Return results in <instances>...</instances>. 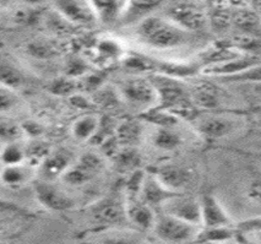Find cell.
Masks as SVG:
<instances>
[{
    "mask_svg": "<svg viewBox=\"0 0 261 244\" xmlns=\"http://www.w3.org/2000/svg\"><path fill=\"white\" fill-rule=\"evenodd\" d=\"M136 37L156 50H174L189 42L190 32L185 31L169 17L148 15L136 27Z\"/></svg>",
    "mask_w": 261,
    "mask_h": 244,
    "instance_id": "cell-1",
    "label": "cell"
},
{
    "mask_svg": "<svg viewBox=\"0 0 261 244\" xmlns=\"http://www.w3.org/2000/svg\"><path fill=\"white\" fill-rule=\"evenodd\" d=\"M119 94L130 107L142 112L159 106V94L150 79H126L120 84Z\"/></svg>",
    "mask_w": 261,
    "mask_h": 244,
    "instance_id": "cell-2",
    "label": "cell"
},
{
    "mask_svg": "<svg viewBox=\"0 0 261 244\" xmlns=\"http://www.w3.org/2000/svg\"><path fill=\"white\" fill-rule=\"evenodd\" d=\"M153 232L163 242L184 243L195 240L200 226L189 224L168 213H157L153 225Z\"/></svg>",
    "mask_w": 261,
    "mask_h": 244,
    "instance_id": "cell-3",
    "label": "cell"
},
{
    "mask_svg": "<svg viewBox=\"0 0 261 244\" xmlns=\"http://www.w3.org/2000/svg\"><path fill=\"white\" fill-rule=\"evenodd\" d=\"M105 168V161L96 152H85L76 163H72L64 173L62 179L65 184L71 187H81L89 183Z\"/></svg>",
    "mask_w": 261,
    "mask_h": 244,
    "instance_id": "cell-4",
    "label": "cell"
},
{
    "mask_svg": "<svg viewBox=\"0 0 261 244\" xmlns=\"http://www.w3.org/2000/svg\"><path fill=\"white\" fill-rule=\"evenodd\" d=\"M160 212L168 213L201 227V205H200V199L196 198L187 197L179 193L172 195L161 205Z\"/></svg>",
    "mask_w": 261,
    "mask_h": 244,
    "instance_id": "cell-5",
    "label": "cell"
},
{
    "mask_svg": "<svg viewBox=\"0 0 261 244\" xmlns=\"http://www.w3.org/2000/svg\"><path fill=\"white\" fill-rule=\"evenodd\" d=\"M33 193L42 206L50 211H66L74 206V200L65 191L59 189L50 181L36 179L32 183Z\"/></svg>",
    "mask_w": 261,
    "mask_h": 244,
    "instance_id": "cell-6",
    "label": "cell"
},
{
    "mask_svg": "<svg viewBox=\"0 0 261 244\" xmlns=\"http://www.w3.org/2000/svg\"><path fill=\"white\" fill-rule=\"evenodd\" d=\"M53 5L71 25L92 26L98 21L90 0H53Z\"/></svg>",
    "mask_w": 261,
    "mask_h": 244,
    "instance_id": "cell-7",
    "label": "cell"
},
{
    "mask_svg": "<svg viewBox=\"0 0 261 244\" xmlns=\"http://www.w3.org/2000/svg\"><path fill=\"white\" fill-rule=\"evenodd\" d=\"M167 17L188 32L200 31L207 25V15L198 5L183 2L169 8Z\"/></svg>",
    "mask_w": 261,
    "mask_h": 244,
    "instance_id": "cell-8",
    "label": "cell"
},
{
    "mask_svg": "<svg viewBox=\"0 0 261 244\" xmlns=\"http://www.w3.org/2000/svg\"><path fill=\"white\" fill-rule=\"evenodd\" d=\"M238 127V123L234 118L227 117V115H207L200 119L196 124V129L206 139H221L226 138L232 134Z\"/></svg>",
    "mask_w": 261,
    "mask_h": 244,
    "instance_id": "cell-9",
    "label": "cell"
},
{
    "mask_svg": "<svg viewBox=\"0 0 261 244\" xmlns=\"http://www.w3.org/2000/svg\"><path fill=\"white\" fill-rule=\"evenodd\" d=\"M256 64H259V60H257L256 58L253 56H245V54H243L241 57L233 58V59L226 60V62L204 66V68H202V74L222 80V79L239 74V72L256 65Z\"/></svg>",
    "mask_w": 261,
    "mask_h": 244,
    "instance_id": "cell-10",
    "label": "cell"
},
{
    "mask_svg": "<svg viewBox=\"0 0 261 244\" xmlns=\"http://www.w3.org/2000/svg\"><path fill=\"white\" fill-rule=\"evenodd\" d=\"M126 219L141 231H150L153 228L157 213L153 207L144 203L140 198L132 197L125 204Z\"/></svg>",
    "mask_w": 261,
    "mask_h": 244,
    "instance_id": "cell-11",
    "label": "cell"
},
{
    "mask_svg": "<svg viewBox=\"0 0 261 244\" xmlns=\"http://www.w3.org/2000/svg\"><path fill=\"white\" fill-rule=\"evenodd\" d=\"M72 164V154L70 151L60 150L50 151L49 155L44 158L43 162L38 167L42 179L45 181H56L58 178H62L64 173L68 170L69 167Z\"/></svg>",
    "mask_w": 261,
    "mask_h": 244,
    "instance_id": "cell-12",
    "label": "cell"
},
{
    "mask_svg": "<svg viewBox=\"0 0 261 244\" xmlns=\"http://www.w3.org/2000/svg\"><path fill=\"white\" fill-rule=\"evenodd\" d=\"M174 194H177V191L167 188L156 175H147L142 182L139 198L153 209H160L161 205Z\"/></svg>",
    "mask_w": 261,
    "mask_h": 244,
    "instance_id": "cell-13",
    "label": "cell"
},
{
    "mask_svg": "<svg viewBox=\"0 0 261 244\" xmlns=\"http://www.w3.org/2000/svg\"><path fill=\"white\" fill-rule=\"evenodd\" d=\"M200 205H201V227L230 226L229 216L214 195H204L200 199Z\"/></svg>",
    "mask_w": 261,
    "mask_h": 244,
    "instance_id": "cell-14",
    "label": "cell"
},
{
    "mask_svg": "<svg viewBox=\"0 0 261 244\" xmlns=\"http://www.w3.org/2000/svg\"><path fill=\"white\" fill-rule=\"evenodd\" d=\"M99 22L112 25L125 16L130 0H90Z\"/></svg>",
    "mask_w": 261,
    "mask_h": 244,
    "instance_id": "cell-15",
    "label": "cell"
},
{
    "mask_svg": "<svg viewBox=\"0 0 261 244\" xmlns=\"http://www.w3.org/2000/svg\"><path fill=\"white\" fill-rule=\"evenodd\" d=\"M161 182L173 191H177L184 189L187 185L190 184L193 181V175L187 167L180 166V164L168 163L161 166L157 172L154 173Z\"/></svg>",
    "mask_w": 261,
    "mask_h": 244,
    "instance_id": "cell-16",
    "label": "cell"
},
{
    "mask_svg": "<svg viewBox=\"0 0 261 244\" xmlns=\"http://www.w3.org/2000/svg\"><path fill=\"white\" fill-rule=\"evenodd\" d=\"M92 216L98 224L115 225L126 218L125 205L114 200H106L96 205L92 210Z\"/></svg>",
    "mask_w": 261,
    "mask_h": 244,
    "instance_id": "cell-17",
    "label": "cell"
},
{
    "mask_svg": "<svg viewBox=\"0 0 261 244\" xmlns=\"http://www.w3.org/2000/svg\"><path fill=\"white\" fill-rule=\"evenodd\" d=\"M32 168L29 163L4 166L0 170V182L7 187L16 188L26 184L32 177Z\"/></svg>",
    "mask_w": 261,
    "mask_h": 244,
    "instance_id": "cell-18",
    "label": "cell"
},
{
    "mask_svg": "<svg viewBox=\"0 0 261 244\" xmlns=\"http://www.w3.org/2000/svg\"><path fill=\"white\" fill-rule=\"evenodd\" d=\"M194 105L198 108L214 109L220 106V93L215 86L208 82L199 84L190 93Z\"/></svg>",
    "mask_w": 261,
    "mask_h": 244,
    "instance_id": "cell-19",
    "label": "cell"
},
{
    "mask_svg": "<svg viewBox=\"0 0 261 244\" xmlns=\"http://www.w3.org/2000/svg\"><path fill=\"white\" fill-rule=\"evenodd\" d=\"M232 25L241 31L256 32L261 27V17L253 8H239L233 11Z\"/></svg>",
    "mask_w": 261,
    "mask_h": 244,
    "instance_id": "cell-20",
    "label": "cell"
},
{
    "mask_svg": "<svg viewBox=\"0 0 261 244\" xmlns=\"http://www.w3.org/2000/svg\"><path fill=\"white\" fill-rule=\"evenodd\" d=\"M99 120L101 119L97 118L96 115L91 114L79 118L72 124V136L79 140V141H89V140H92L95 134L97 133V130H98Z\"/></svg>",
    "mask_w": 261,
    "mask_h": 244,
    "instance_id": "cell-21",
    "label": "cell"
},
{
    "mask_svg": "<svg viewBox=\"0 0 261 244\" xmlns=\"http://www.w3.org/2000/svg\"><path fill=\"white\" fill-rule=\"evenodd\" d=\"M173 127H161L154 133L152 142L161 150H174L180 146L181 138L177 132L172 129Z\"/></svg>",
    "mask_w": 261,
    "mask_h": 244,
    "instance_id": "cell-22",
    "label": "cell"
},
{
    "mask_svg": "<svg viewBox=\"0 0 261 244\" xmlns=\"http://www.w3.org/2000/svg\"><path fill=\"white\" fill-rule=\"evenodd\" d=\"M0 161L4 166H13L26 162V148L20 141L4 144L0 149Z\"/></svg>",
    "mask_w": 261,
    "mask_h": 244,
    "instance_id": "cell-23",
    "label": "cell"
},
{
    "mask_svg": "<svg viewBox=\"0 0 261 244\" xmlns=\"http://www.w3.org/2000/svg\"><path fill=\"white\" fill-rule=\"evenodd\" d=\"M233 11H230L226 4H216L211 8V13L207 16V21H210L211 26L216 31H224L232 26Z\"/></svg>",
    "mask_w": 261,
    "mask_h": 244,
    "instance_id": "cell-24",
    "label": "cell"
},
{
    "mask_svg": "<svg viewBox=\"0 0 261 244\" xmlns=\"http://www.w3.org/2000/svg\"><path fill=\"white\" fill-rule=\"evenodd\" d=\"M234 232L232 231L230 226L223 227H200L196 242H224L233 237Z\"/></svg>",
    "mask_w": 261,
    "mask_h": 244,
    "instance_id": "cell-25",
    "label": "cell"
},
{
    "mask_svg": "<svg viewBox=\"0 0 261 244\" xmlns=\"http://www.w3.org/2000/svg\"><path fill=\"white\" fill-rule=\"evenodd\" d=\"M50 151L49 145L39 140H35L26 146V163H29L33 168L39 167Z\"/></svg>",
    "mask_w": 261,
    "mask_h": 244,
    "instance_id": "cell-26",
    "label": "cell"
},
{
    "mask_svg": "<svg viewBox=\"0 0 261 244\" xmlns=\"http://www.w3.org/2000/svg\"><path fill=\"white\" fill-rule=\"evenodd\" d=\"M25 81L20 70L8 63H0V85L16 90Z\"/></svg>",
    "mask_w": 261,
    "mask_h": 244,
    "instance_id": "cell-27",
    "label": "cell"
},
{
    "mask_svg": "<svg viewBox=\"0 0 261 244\" xmlns=\"http://www.w3.org/2000/svg\"><path fill=\"white\" fill-rule=\"evenodd\" d=\"M23 136L25 134L21 124L13 120H0V142L3 145L20 141Z\"/></svg>",
    "mask_w": 261,
    "mask_h": 244,
    "instance_id": "cell-28",
    "label": "cell"
},
{
    "mask_svg": "<svg viewBox=\"0 0 261 244\" xmlns=\"http://www.w3.org/2000/svg\"><path fill=\"white\" fill-rule=\"evenodd\" d=\"M238 88V92L251 105H261V81L232 82Z\"/></svg>",
    "mask_w": 261,
    "mask_h": 244,
    "instance_id": "cell-29",
    "label": "cell"
},
{
    "mask_svg": "<svg viewBox=\"0 0 261 244\" xmlns=\"http://www.w3.org/2000/svg\"><path fill=\"white\" fill-rule=\"evenodd\" d=\"M141 129L134 121H125L117 127V139L118 142L125 145H133L140 138Z\"/></svg>",
    "mask_w": 261,
    "mask_h": 244,
    "instance_id": "cell-30",
    "label": "cell"
},
{
    "mask_svg": "<svg viewBox=\"0 0 261 244\" xmlns=\"http://www.w3.org/2000/svg\"><path fill=\"white\" fill-rule=\"evenodd\" d=\"M48 90L56 96H72L76 90V82L75 79L70 76H64V78H58L50 82Z\"/></svg>",
    "mask_w": 261,
    "mask_h": 244,
    "instance_id": "cell-31",
    "label": "cell"
},
{
    "mask_svg": "<svg viewBox=\"0 0 261 244\" xmlns=\"http://www.w3.org/2000/svg\"><path fill=\"white\" fill-rule=\"evenodd\" d=\"M27 52L30 56L37 59H49L57 54L56 47L45 41H33L27 45Z\"/></svg>",
    "mask_w": 261,
    "mask_h": 244,
    "instance_id": "cell-32",
    "label": "cell"
},
{
    "mask_svg": "<svg viewBox=\"0 0 261 244\" xmlns=\"http://www.w3.org/2000/svg\"><path fill=\"white\" fill-rule=\"evenodd\" d=\"M20 103V97L10 87L0 85V113H9L14 111Z\"/></svg>",
    "mask_w": 261,
    "mask_h": 244,
    "instance_id": "cell-33",
    "label": "cell"
},
{
    "mask_svg": "<svg viewBox=\"0 0 261 244\" xmlns=\"http://www.w3.org/2000/svg\"><path fill=\"white\" fill-rule=\"evenodd\" d=\"M163 0H130L129 9H127L126 15L133 14L134 16H142V15H146L150 13L153 9L159 8ZM124 16V17H125Z\"/></svg>",
    "mask_w": 261,
    "mask_h": 244,
    "instance_id": "cell-34",
    "label": "cell"
},
{
    "mask_svg": "<svg viewBox=\"0 0 261 244\" xmlns=\"http://www.w3.org/2000/svg\"><path fill=\"white\" fill-rule=\"evenodd\" d=\"M224 82H242V81H261V64L251 66L244 71L239 72L234 76H229V78L222 79Z\"/></svg>",
    "mask_w": 261,
    "mask_h": 244,
    "instance_id": "cell-35",
    "label": "cell"
},
{
    "mask_svg": "<svg viewBox=\"0 0 261 244\" xmlns=\"http://www.w3.org/2000/svg\"><path fill=\"white\" fill-rule=\"evenodd\" d=\"M125 66L132 70H136V71H146V70L153 69L156 66V63L147 57L133 54L125 59Z\"/></svg>",
    "mask_w": 261,
    "mask_h": 244,
    "instance_id": "cell-36",
    "label": "cell"
},
{
    "mask_svg": "<svg viewBox=\"0 0 261 244\" xmlns=\"http://www.w3.org/2000/svg\"><path fill=\"white\" fill-rule=\"evenodd\" d=\"M120 97L119 93H115L111 88L99 87L93 96V103L102 107H111L118 103V99Z\"/></svg>",
    "mask_w": 261,
    "mask_h": 244,
    "instance_id": "cell-37",
    "label": "cell"
},
{
    "mask_svg": "<svg viewBox=\"0 0 261 244\" xmlns=\"http://www.w3.org/2000/svg\"><path fill=\"white\" fill-rule=\"evenodd\" d=\"M117 162L119 163L121 168L127 169L138 166L139 162H140V158H139V155L135 151L125 150L117 155Z\"/></svg>",
    "mask_w": 261,
    "mask_h": 244,
    "instance_id": "cell-38",
    "label": "cell"
},
{
    "mask_svg": "<svg viewBox=\"0 0 261 244\" xmlns=\"http://www.w3.org/2000/svg\"><path fill=\"white\" fill-rule=\"evenodd\" d=\"M98 52L106 58H117L120 56L121 48L118 42L112 39H105L98 44Z\"/></svg>",
    "mask_w": 261,
    "mask_h": 244,
    "instance_id": "cell-39",
    "label": "cell"
},
{
    "mask_svg": "<svg viewBox=\"0 0 261 244\" xmlns=\"http://www.w3.org/2000/svg\"><path fill=\"white\" fill-rule=\"evenodd\" d=\"M66 69H68L66 70V76H70V78L75 79L77 78V76L86 74L87 65L83 59H80V58H74V59L69 60Z\"/></svg>",
    "mask_w": 261,
    "mask_h": 244,
    "instance_id": "cell-40",
    "label": "cell"
},
{
    "mask_svg": "<svg viewBox=\"0 0 261 244\" xmlns=\"http://www.w3.org/2000/svg\"><path fill=\"white\" fill-rule=\"evenodd\" d=\"M21 128H22L25 136H30L32 139L39 138L43 134V127L35 120L23 121L21 123Z\"/></svg>",
    "mask_w": 261,
    "mask_h": 244,
    "instance_id": "cell-41",
    "label": "cell"
},
{
    "mask_svg": "<svg viewBox=\"0 0 261 244\" xmlns=\"http://www.w3.org/2000/svg\"><path fill=\"white\" fill-rule=\"evenodd\" d=\"M70 101H71L72 105H74L75 107H77V108H81V109L89 108V107L95 105L93 102H90L89 100L85 99L84 96H80V94H75V93L72 94V96H70Z\"/></svg>",
    "mask_w": 261,
    "mask_h": 244,
    "instance_id": "cell-42",
    "label": "cell"
},
{
    "mask_svg": "<svg viewBox=\"0 0 261 244\" xmlns=\"http://www.w3.org/2000/svg\"><path fill=\"white\" fill-rule=\"evenodd\" d=\"M251 198L261 203V182L255 183L251 188Z\"/></svg>",
    "mask_w": 261,
    "mask_h": 244,
    "instance_id": "cell-43",
    "label": "cell"
},
{
    "mask_svg": "<svg viewBox=\"0 0 261 244\" xmlns=\"http://www.w3.org/2000/svg\"><path fill=\"white\" fill-rule=\"evenodd\" d=\"M21 2H23L25 4L29 5V7H38V5L44 4L48 0H21Z\"/></svg>",
    "mask_w": 261,
    "mask_h": 244,
    "instance_id": "cell-44",
    "label": "cell"
},
{
    "mask_svg": "<svg viewBox=\"0 0 261 244\" xmlns=\"http://www.w3.org/2000/svg\"><path fill=\"white\" fill-rule=\"evenodd\" d=\"M251 8H253L261 17V0H253V3H251Z\"/></svg>",
    "mask_w": 261,
    "mask_h": 244,
    "instance_id": "cell-45",
    "label": "cell"
},
{
    "mask_svg": "<svg viewBox=\"0 0 261 244\" xmlns=\"http://www.w3.org/2000/svg\"><path fill=\"white\" fill-rule=\"evenodd\" d=\"M8 3V0H0V5H4V4H7Z\"/></svg>",
    "mask_w": 261,
    "mask_h": 244,
    "instance_id": "cell-46",
    "label": "cell"
},
{
    "mask_svg": "<svg viewBox=\"0 0 261 244\" xmlns=\"http://www.w3.org/2000/svg\"><path fill=\"white\" fill-rule=\"evenodd\" d=\"M257 233H259V236H260V240H261V231H260V232H257Z\"/></svg>",
    "mask_w": 261,
    "mask_h": 244,
    "instance_id": "cell-47",
    "label": "cell"
}]
</instances>
